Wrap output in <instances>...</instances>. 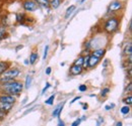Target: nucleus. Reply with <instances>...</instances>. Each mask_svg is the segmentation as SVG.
<instances>
[{"label": "nucleus", "mask_w": 132, "mask_h": 126, "mask_svg": "<svg viewBox=\"0 0 132 126\" xmlns=\"http://www.w3.org/2000/svg\"><path fill=\"white\" fill-rule=\"evenodd\" d=\"M105 54H106V49L101 47V48H97V49H95V50L93 51V54H92V55H93L94 57H96V58H98V59L101 60V59L105 56Z\"/></svg>", "instance_id": "nucleus-9"}, {"label": "nucleus", "mask_w": 132, "mask_h": 126, "mask_svg": "<svg viewBox=\"0 0 132 126\" xmlns=\"http://www.w3.org/2000/svg\"><path fill=\"white\" fill-rule=\"evenodd\" d=\"M22 7L28 12H34V11H36L38 9L39 5L34 0H24L22 2Z\"/></svg>", "instance_id": "nucleus-4"}, {"label": "nucleus", "mask_w": 132, "mask_h": 126, "mask_svg": "<svg viewBox=\"0 0 132 126\" xmlns=\"http://www.w3.org/2000/svg\"><path fill=\"white\" fill-rule=\"evenodd\" d=\"M84 1H85V0H81V2H84Z\"/></svg>", "instance_id": "nucleus-40"}, {"label": "nucleus", "mask_w": 132, "mask_h": 126, "mask_svg": "<svg viewBox=\"0 0 132 126\" xmlns=\"http://www.w3.org/2000/svg\"><path fill=\"white\" fill-rule=\"evenodd\" d=\"M24 64H26V65H28V64H30V63H29V61L27 60V61H24Z\"/></svg>", "instance_id": "nucleus-39"}, {"label": "nucleus", "mask_w": 132, "mask_h": 126, "mask_svg": "<svg viewBox=\"0 0 132 126\" xmlns=\"http://www.w3.org/2000/svg\"><path fill=\"white\" fill-rule=\"evenodd\" d=\"M16 101V98L12 95L4 94L0 96V103H5V104H14Z\"/></svg>", "instance_id": "nucleus-5"}, {"label": "nucleus", "mask_w": 132, "mask_h": 126, "mask_svg": "<svg viewBox=\"0 0 132 126\" xmlns=\"http://www.w3.org/2000/svg\"><path fill=\"white\" fill-rule=\"evenodd\" d=\"M63 106H64V103H62V104H60L59 106H57V107H56V109L53 111L52 116H53V117H59V116H60L61 111H62V109H63Z\"/></svg>", "instance_id": "nucleus-12"}, {"label": "nucleus", "mask_w": 132, "mask_h": 126, "mask_svg": "<svg viewBox=\"0 0 132 126\" xmlns=\"http://www.w3.org/2000/svg\"><path fill=\"white\" fill-rule=\"evenodd\" d=\"M122 7H123L122 2H120L118 0H115V1H113V2L110 3L108 10L111 11V12H115V11H119L120 9H122Z\"/></svg>", "instance_id": "nucleus-6"}, {"label": "nucleus", "mask_w": 132, "mask_h": 126, "mask_svg": "<svg viewBox=\"0 0 132 126\" xmlns=\"http://www.w3.org/2000/svg\"><path fill=\"white\" fill-rule=\"evenodd\" d=\"M83 61H84V57L83 56H81V57H79L75 62H74V64L73 65H76V66H81L82 67L83 65Z\"/></svg>", "instance_id": "nucleus-21"}, {"label": "nucleus", "mask_w": 132, "mask_h": 126, "mask_svg": "<svg viewBox=\"0 0 132 126\" xmlns=\"http://www.w3.org/2000/svg\"><path fill=\"white\" fill-rule=\"evenodd\" d=\"M79 99H80V96H77V97H75V98H74V99H73V100L70 102V104H73L75 101H77V100H79Z\"/></svg>", "instance_id": "nucleus-34"}, {"label": "nucleus", "mask_w": 132, "mask_h": 126, "mask_svg": "<svg viewBox=\"0 0 132 126\" xmlns=\"http://www.w3.org/2000/svg\"><path fill=\"white\" fill-rule=\"evenodd\" d=\"M24 17H26V15H24L23 13H17L16 14V21H18V22L23 21V20H24Z\"/></svg>", "instance_id": "nucleus-22"}, {"label": "nucleus", "mask_w": 132, "mask_h": 126, "mask_svg": "<svg viewBox=\"0 0 132 126\" xmlns=\"http://www.w3.org/2000/svg\"><path fill=\"white\" fill-rule=\"evenodd\" d=\"M104 122V118L103 117H99L97 120V126H101V124Z\"/></svg>", "instance_id": "nucleus-30"}, {"label": "nucleus", "mask_w": 132, "mask_h": 126, "mask_svg": "<svg viewBox=\"0 0 132 126\" xmlns=\"http://www.w3.org/2000/svg\"><path fill=\"white\" fill-rule=\"evenodd\" d=\"M129 111H130V107L127 106V105H125L124 107L121 108V113H122V114H128Z\"/></svg>", "instance_id": "nucleus-23"}, {"label": "nucleus", "mask_w": 132, "mask_h": 126, "mask_svg": "<svg viewBox=\"0 0 132 126\" xmlns=\"http://www.w3.org/2000/svg\"><path fill=\"white\" fill-rule=\"evenodd\" d=\"M109 91H110L109 88H105V89H103L102 92H101V96H102V97H105L106 95L109 93Z\"/></svg>", "instance_id": "nucleus-27"}, {"label": "nucleus", "mask_w": 132, "mask_h": 126, "mask_svg": "<svg viewBox=\"0 0 132 126\" xmlns=\"http://www.w3.org/2000/svg\"><path fill=\"white\" fill-rule=\"evenodd\" d=\"M82 71H83V68L81 67V66H76V65H73V66L70 68V74H71V75H73V76L80 75Z\"/></svg>", "instance_id": "nucleus-8"}, {"label": "nucleus", "mask_w": 132, "mask_h": 126, "mask_svg": "<svg viewBox=\"0 0 132 126\" xmlns=\"http://www.w3.org/2000/svg\"><path fill=\"white\" fill-rule=\"evenodd\" d=\"M35 2L38 4V5H41L45 8H48L50 7L49 5V0H35Z\"/></svg>", "instance_id": "nucleus-16"}, {"label": "nucleus", "mask_w": 132, "mask_h": 126, "mask_svg": "<svg viewBox=\"0 0 132 126\" xmlns=\"http://www.w3.org/2000/svg\"><path fill=\"white\" fill-rule=\"evenodd\" d=\"M31 84H32V77H31L30 75H28L27 78H26V84H24L26 89H29L30 86H31Z\"/></svg>", "instance_id": "nucleus-18"}, {"label": "nucleus", "mask_w": 132, "mask_h": 126, "mask_svg": "<svg viewBox=\"0 0 132 126\" xmlns=\"http://www.w3.org/2000/svg\"><path fill=\"white\" fill-rule=\"evenodd\" d=\"M87 108H88V105H87V104H83V106H82L83 110H86Z\"/></svg>", "instance_id": "nucleus-37"}, {"label": "nucleus", "mask_w": 132, "mask_h": 126, "mask_svg": "<svg viewBox=\"0 0 132 126\" xmlns=\"http://www.w3.org/2000/svg\"><path fill=\"white\" fill-rule=\"evenodd\" d=\"M123 54L125 56H128V57H131V54H132V46H131V43H128L124 46V48H123Z\"/></svg>", "instance_id": "nucleus-10"}, {"label": "nucleus", "mask_w": 132, "mask_h": 126, "mask_svg": "<svg viewBox=\"0 0 132 126\" xmlns=\"http://www.w3.org/2000/svg\"><path fill=\"white\" fill-rule=\"evenodd\" d=\"M48 50H49V46H46L44 49V56H43V60H46L47 56H48Z\"/></svg>", "instance_id": "nucleus-25"}, {"label": "nucleus", "mask_w": 132, "mask_h": 126, "mask_svg": "<svg viewBox=\"0 0 132 126\" xmlns=\"http://www.w3.org/2000/svg\"><path fill=\"white\" fill-rule=\"evenodd\" d=\"M61 2L62 0H49V5L53 9H57L61 5Z\"/></svg>", "instance_id": "nucleus-13"}, {"label": "nucleus", "mask_w": 132, "mask_h": 126, "mask_svg": "<svg viewBox=\"0 0 132 126\" xmlns=\"http://www.w3.org/2000/svg\"><path fill=\"white\" fill-rule=\"evenodd\" d=\"M123 103H124L125 105H127V106L131 105V104H132V97H131V95H129L128 97L124 98V99H123Z\"/></svg>", "instance_id": "nucleus-19"}, {"label": "nucleus", "mask_w": 132, "mask_h": 126, "mask_svg": "<svg viewBox=\"0 0 132 126\" xmlns=\"http://www.w3.org/2000/svg\"><path fill=\"white\" fill-rule=\"evenodd\" d=\"M1 89L3 92H5L6 94L8 95H19L22 90H23V84L19 81H11V82H8V83H4L1 85Z\"/></svg>", "instance_id": "nucleus-1"}, {"label": "nucleus", "mask_w": 132, "mask_h": 126, "mask_svg": "<svg viewBox=\"0 0 132 126\" xmlns=\"http://www.w3.org/2000/svg\"><path fill=\"white\" fill-rule=\"evenodd\" d=\"M114 106H115L114 104H112V105H107V106L105 107V109H106V110H110V109H111V108H113Z\"/></svg>", "instance_id": "nucleus-35"}, {"label": "nucleus", "mask_w": 132, "mask_h": 126, "mask_svg": "<svg viewBox=\"0 0 132 126\" xmlns=\"http://www.w3.org/2000/svg\"><path fill=\"white\" fill-rule=\"evenodd\" d=\"M131 90H132L131 83H129V85H128V88H126V92L128 91V93H129V94H131Z\"/></svg>", "instance_id": "nucleus-32"}, {"label": "nucleus", "mask_w": 132, "mask_h": 126, "mask_svg": "<svg viewBox=\"0 0 132 126\" xmlns=\"http://www.w3.org/2000/svg\"><path fill=\"white\" fill-rule=\"evenodd\" d=\"M78 90H79V92H85V91L87 90V87H86L85 85H80V86L78 87Z\"/></svg>", "instance_id": "nucleus-29"}, {"label": "nucleus", "mask_w": 132, "mask_h": 126, "mask_svg": "<svg viewBox=\"0 0 132 126\" xmlns=\"http://www.w3.org/2000/svg\"><path fill=\"white\" fill-rule=\"evenodd\" d=\"M75 8H76V6H75V5H70V6L66 9V12H65L66 17H69V16L71 15V14H72V12L75 10Z\"/></svg>", "instance_id": "nucleus-17"}, {"label": "nucleus", "mask_w": 132, "mask_h": 126, "mask_svg": "<svg viewBox=\"0 0 132 126\" xmlns=\"http://www.w3.org/2000/svg\"><path fill=\"white\" fill-rule=\"evenodd\" d=\"M118 26H119V19L116 17H111L106 21L104 29L108 33H113V32H117Z\"/></svg>", "instance_id": "nucleus-3"}, {"label": "nucleus", "mask_w": 132, "mask_h": 126, "mask_svg": "<svg viewBox=\"0 0 132 126\" xmlns=\"http://www.w3.org/2000/svg\"><path fill=\"white\" fill-rule=\"evenodd\" d=\"M6 37V29L5 28H0V40L4 39Z\"/></svg>", "instance_id": "nucleus-24"}, {"label": "nucleus", "mask_w": 132, "mask_h": 126, "mask_svg": "<svg viewBox=\"0 0 132 126\" xmlns=\"http://www.w3.org/2000/svg\"><path fill=\"white\" fill-rule=\"evenodd\" d=\"M50 86H51V85H50V83L49 82H47V83H46V86H45V87H44V89L42 90V95L45 94V92H46V91L50 88Z\"/></svg>", "instance_id": "nucleus-28"}, {"label": "nucleus", "mask_w": 132, "mask_h": 126, "mask_svg": "<svg viewBox=\"0 0 132 126\" xmlns=\"http://www.w3.org/2000/svg\"><path fill=\"white\" fill-rule=\"evenodd\" d=\"M38 60H39L38 54H37L36 51H33V52L31 54V56H30V62H29V63L31 64V65H35L36 62H38Z\"/></svg>", "instance_id": "nucleus-15"}, {"label": "nucleus", "mask_w": 132, "mask_h": 126, "mask_svg": "<svg viewBox=\"0 0 132 126\" xmlns=\"http://www.w3.org/2000/svg\"><path fill=\"white\" fill-rule=\"evenodd\" d=\"M5 116H6V113H4L3 111L0 110V120L4 119V118H5Z\"/></svg>", "instance_id": "nucleus-31"}, {"label": "nucleus", "mask_w": 132, "mask_h": 126, "mask_svg": "<svg viewBox=\"0 0 132 126\" xmlns=\"http://www.w3.org/2000/svg\"><path fill=\"white\" fill-rule=\"evenodd\" d=\"M9 69V64L7 62H3V61H0V76L5 73L7 70Z\"/></svg>", "instance_id": "nucleus-11"}, {"label": "nucleus", "mask_w": 132, "mask_h": 126, "mask_svg": "<svg viewBox=\"0 0 132 126\" xmlns=\"http://www.w3.org/2000/svg\"><path fill=\"white\" fill-rule=\"evenodd\" d=\"M20 74V71L17 69V68H11V69H8L5 73H3L0 78V82L2 84L4 83H8V82H11L16 78L17 76Z\"/></svg>", "instance_id": "nucleus-2"}, {"label": "nucleus", "mask_w": 132, "mask_h": 126, "mask_svg": "<svg viewBox=\"0 0 132 126\" xmlns=\"http://www.w3.org/2000/svg\"><path fill=\"white\" fill-rule=\"evenodd\" d=\"M65 124H64V122L61 120V119H59V121H58V126H64Z\"/></svg>", "instance_id": "nucleus-36"}, {"label": "nucleus", "mask_w": 132, "mask_h": 126, "mask_svg": "<svg viewBox=\"0 0 132 126\" xmlns=\"http://www.w3.org/2000/svg\"><path fill=\"white\" fill-rule=\"evenodd\" d=\"M54 99H55V94L51 95L49 98L45 101V103H46L47 105H53V103H54Z\"/></svg>", "instance_id": "nucleus-20"}, {"label": "nucleus", "mask_w": 132, "mask_h": 126, "mask_svg": "<svg viewBox=\"0 0 132 126\" xmlns=\"http://www.w3.org/2000/svg\"><path fill=\"white\" fill-rule=\"evenodd\" d=\"M123 124H122V122L121 121H119V122H117V124H116V126H122Z\"/></svg>", "instance_id": "nucleus-38"}, {"label": "nucleus", "mask_w": 132, "mask_h": 126, "mask_svg": "<svg viewBox=\"0 0 132 126\" xmlns=\"http://www.w3.org/2000/svg\"><path fill=\"white\" fill-rule=\"evenodd\" d=\"M12 104H5V103H0V110L3 111L4 113L10 111V109L12 108Z\"/></svg>", "instance_id": "nucleus-14"}, {"label": "nucleus", "mask_w": 132, "mask_h": 126, "mask_svg": "<svg viewBox=\"0 0 132 126\" xmlns=\"http://www.w3.org/2000/svg\"><path fill=\"white\" fill-rule=\"evenodd\" d=\"M51 72H52V69H51L50 67H48V68L46 69V72H45V73H46V75H50Z\"/></svg>", "instance_id": "nucleus-33"}, {"label": "nucleus", "mask_w": 132, "mask_h": 126, "mask_svg": "<svg viewBox=\"0 0 132 126\" xmlns=\"http://www.w3.org/2000/svg\"><path fill=\"white\" fill-rule=\"evenodd\" d=\"M81 120H82L81 118H78V119H76L75 121H73V122H72V124H71V125H70V126H78V125H79V124H80V122H81Z\"/></svg>", "instance_id": "nucleus-26"}, {"label": "nucleus", "mask_w": 132, "mask_h": 126, "mask_svg": "<svg viewBox=\"0 0 132 126\" xmlns=\"http://www.w3.org/2000/svg\"><path fill=\"white\" fill-rule=\"evenodd\" d=\"M100 61H101L100 59L94 57L93 55H89L88 56V59H87V68H94V67H96L100 63Z\"/></svg>", "instance_id": "nucleus-7"}]
</instances>
